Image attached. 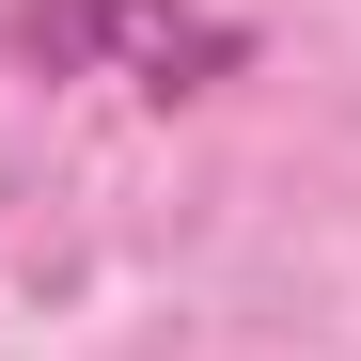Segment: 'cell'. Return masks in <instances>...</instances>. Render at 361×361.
Returning a JSON list of instances; mask_svg holds the SVG:
<instances>
[{
    "mask_svg": "<svg viewBox=\"0 0 361 361\" xmlns=\"http://www.w3.org/2000/svg\"><path fill=\"white\" fill-rule=\"evenodd\" d=\"M0 47L47 79H126V94H204V79L252 63V32L204 16V0H16Z\"/></svg>",
    "mask_w": 361,
    "mask_h": 361,
    "instance_id": "obj_1",
    "label": "cell"
}]
</instances>
